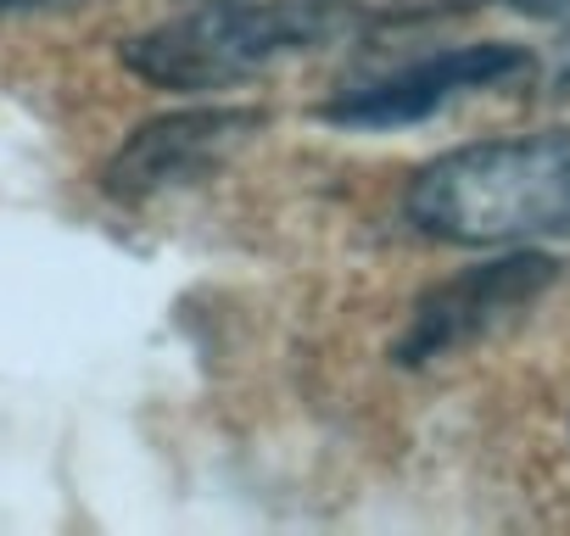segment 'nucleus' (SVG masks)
I'll use <instances>...</instances> for the list:
<instances>
[{"label": "nucleus", "mask_w": 570, "mask_h": 536, "mask_svg": "<svg viewBox=\"0 0 570 536\" xmlns=\"http://www.w3.org/2000/svg\"><path fill=\"white\" fill-rule=\"evenodd\" d=\"M403 218L425 240L470 251L570 240V129L442 151L409 179Z\"/></svg>", "instance_id": "obj_1"}, {"label": "nucleus", "mask_w": 570, "mask_h": 536, "mask_svg": "<svg viewBox=\"0 0 570 536\" xmlns=\"http://www.w3.org/2000/svg\"><path fill=\"white\" fill-rule=\"evenodd\" d=\"M364 18V0H202L179 18L129 34L118 62L157 90L207 96L347 40Z\"/></svg>", "instance_id": "obj_2"}, {"label": "nucleus", "mask_w": 570, "mask_h": 536, "mask_svg": "<svg viewBox=\"0 0 570 536\" xmlns=\"http://www.w3.org/2000/svg\"><path fill=\"white\" fill-rule=\"evenodd\" d=\"M559 286V257L542 246H492V257L453 268L448 280L425 286L392 336L386 358L397 369H436L448 358H464L470 347L503 336L514 319H525L548 291Z\"/></svg>", "instance_id": "obj_3"}, {"label": "nucleus", "mask_w": 570, "mask_h": 536, "mask_svg": "<svg viewBox=\"0 0 570 536\" xmlns=\"http://www.w3.org/2000/svg\"><path fill=\"white\" fill-rule=\"evenodd\" d=\"M537 79V57L514 40H475V46H448L431 57H409L381 79L364 85H342L320 118L353 135H386V129H409V123H431L475 96H498V90H520Z\"/></svg>", "instance_id": "obj_4"}, {"label": "nucleus", "mask_w": 570, "mask_h": 536, "mask_svg": "<svg viewBox=\"0 0 570 536\" xmlns=\"http://www.w3.org/2000/svg\"><path fill=\"white\" fill-rule=\"evenodd\" d=\"M263 129H268L263 107H229V101H196V107L157 112L112 146V157L101 162V190L129 207L196 190L218 179Z\"/></svg>", "instance_id": "obj_5"}, {"label": "nucleus", "mask_w": 570, "mask_h": 536, "mask_svg": "<svg viewBox=\"0 0 570 536\" xmlns=\"http://www.w3.org/2000/svg\"><path fill=\"white\" fill-rule=\"evenodd\" d=\"M442 7L453 12H470V7H503V12H520V18H564L570 12V0H442Z\"/></svg>", "instance_id": "obj_6"}, {"label": "nucleus", "mask_w": 570, "mask_h": 536, "mask_svg": "<svg viewBox=\"0 0 570 536\" xmlns=\"http://www.w3.org/2000/svg\"><path fill=\"white\" fill-rule=\"evenodd\" d=\"M559 90H570V51H564V68H559Z\"/></svg>", "instance_id": "obj_7"}]
</instances>
